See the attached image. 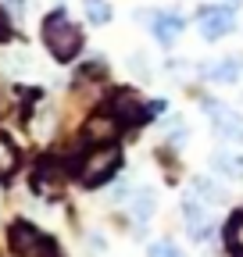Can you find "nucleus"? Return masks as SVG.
I'll list each match as a JSON object with an SVG mask.
<instances>
[{"label": "nucleus", "instance_id": "obj_14", "mask_svg": "<svg viewBox=\"0 0 243 257\" xmlns=\"http://www.w3.org/2000/svg\"><path fill=\"white\" fill-rule=\"evenodd\" d=\"M86 18L93 25H107L111 22V8L104 4V0H86Z\"/></svg>", "mask_w": 243, "mask_h": 257}, {"label": "nucleus", "instance_id": "obj_3", "mask_svg": "<svg viewBox=\"0 0 243 257\" xmlns=\"http://www.w3.org/2000/svg\"><path fill=\"white\" fill-rule=\"evenodd\" d=\"M165 104H143L136 93H129V89H122V93H114L111 96V114L118 118V125H143L150 114H158Z\"/></svg>", "mask_w": 243, "mask_h": 257}, {"label": "nucleus", "instance_id": "obj_9", "mask_svg": "<svg viewBox=\"0 0 243 257\" xmlns=\"http://www.w3.org/2000/svg\"><path fill=\"white\" fill-rule=\"evenodd\" d=\"M211 165H215L225 179H243V150L225 147V150H218L215 157H211Z\"/></svg>", "mask_w": 243, "mask_h": 257}, {"label": "nucleus", "instance_id": "obj_7", "mask_svg": "<svg viewBox=\"0 0 243 257\" xmlns=\"http://www.w3.org/2000/svg\"><path fill=\"white\" fill-rule=\"evenodd\" d=\"M182 211H186V229H190V236H193V239H207L211 229H215V221H211V214L204 211V204L193 200V197H186Z\"/></svg>", "mask_w": 243, "mask_h": 257}, {"label": "nucleus", "instance_id": "obj_8", "mask_svg": "<svg viewBox=\"0 0 243 257\" xmlns=\"http://www.w3.org/2000/svg\"><path fill=\"white\" fill-rule=\"evenodd\" d=\"M114 133H118V118H114L111 111L86 121V140H89V143H111Z\"/></svg>", "mask_w": 243, "mask_h": 257}, {"label": "nucleus", "instance_id": "obj_16", "mask_svg": "<svg viewBox=\"0 0 243 257\" xmlns=\"http://www.w3.org/2000/svg\"><path fill=\"white\" fill-rule=\"evenodd\" d=\"M15 8H22V0H15Z\"/></svg>", "mask_w": 243, "mask_h": 257}, {"label": "nucleus", "instance_id": "obj_13", "mask_svg": "<svg viewBox=\"0 0 243 257\" xmlns=\"http://www.w3.org/2000/svg\"><path fill=\"white\" fill-rule=\"evenodd\" d=\"M15 168H18V150L0 136V179H8Z\"/></svg>", "mask_w": 243, "mask_h": 257}, {"label": "nucleus", "instance_id": "obj_1", "mask_svg": "<svg viewBox=\"0 0 243 257\" xmlns=\"http://www.w3.org/2000/svg\"><path fill=\"white\" fill-rule=\"evenodd\" d=\"M43 43H47V50H50L57 61H72V57L82 50V32H79V25H75L65 11H54V15H47V22H43Z\"/></svg>", "mask_w": 243, "mask_h": 257}, {"label": "nucleus", "instance_id": "obj_5", "mask_svg": "<svg viewBox=\"0 0 243 257\" xmlns=\"http://www.w3.org/2000/svg\"><path fill=\"white\" fill-rule=\"evenodd\" d=\"M204 111H207L211 125H215V133H218L222 140L243 143V121H239L236 111H229V107H222V104H215V100H204Z\"/></svg>", "mask_w": 243, "mask_h": 257}, {"label": "nucleus", "instance_id": "obj_4", "mask_svg": "<svg viewBox=\"0 0 243 257\" xmlns=\"http://www.w3.org/2000/svg\"><path fill=\"white\" fill-rule=\"evenodd\" d=\"M197 29L204 40H222L236 29V11L225 8V4H211V8H200L197 11Z\"/></svg>", "mask_w": 243, "mask_h": 257}, {"label": "nucleus", "instance_id": "obj_2", "mask_svg": "<svg viewBox=\"0 0 243 257\" xmlns=\"http://www.w3.org/2000/svg\"><path fill=\"white\" fill-rule=\"evenodd\" d=\"M118 165H122V154H118V147L114 143H100L93 154H86L82 157V165H79V182L82 186H104L114 172H118Z\"/></svg>", "mask_w": 243, "mask_h": 257}, {"label": "nucleus", "instance_id": "obj_11", "mask_svg": "<svg viewBox=\"0 0 243 257\" xmlns=\"http://www.w3.org/2000/svg\"><path fill=\"white\" fill-rule=\"evenodd\" d=\"M225 246L232 257H243V207L225 221Z\"/></svg>", "mask_w": 243, "mask_h": 257}, {"label": "nucleus", "instance_id": "obj_10", "mask_svg": "<svg viewBox=\"0 0 243 257\" xmlns=\"http://www.w3.org/2000/svg\"><path fill=\"white\" fill-rule=\"evenodd\" d=\"M239 57H222V61H211L207 68H204V75L211 79V82H236L239 79Z\"/></svg>", "mask_w": 243, "mask_h": 257}, {"label": "nucleus", "instance_id": "obj_6", "mask_svg": "<svg viewBox=\"0 0 243 257\" xmlns=\"http://www.w3.org/2000/svg\"><path fill=\"white\" fill-rule=\"evenodd\" d=\"M182 29H186V22H182V15H175V11H154L150 15V32H154V40L161 47H172L182 36Z\"/></svg>", "mask_w": 243, "mask_h": 257}, {"label": "nucleus", "instance_id": "obj_15", "mask_svg": "<svg viewBox=\"0 0 243 257\" xmlns=\"http://www.w3.org/2000/svg\"><path fill=\"white\" fill-rule=\"evenodd\" d=\"M150 257H186L175 243H168V239H161V243H150V250H147Z\"/></svg>", "mask_w": 243, "mask_h": 257}, {"label": "nucleus", "instance_id": "obj_12", "mask_svg": "<svg viewBox=\"0 0 243 257\" xmlns=\"http://www.w3.org/2000/svg\"><path fill=\"white\" fill-rule=\"evenodd\" d=\"M154 204H158V197H154V189H140L136 197H133V214H136L140 221H147L150 214H154Z\"/></svg>", "mask_w": 243, "mask_h": 257}]
</instances>
